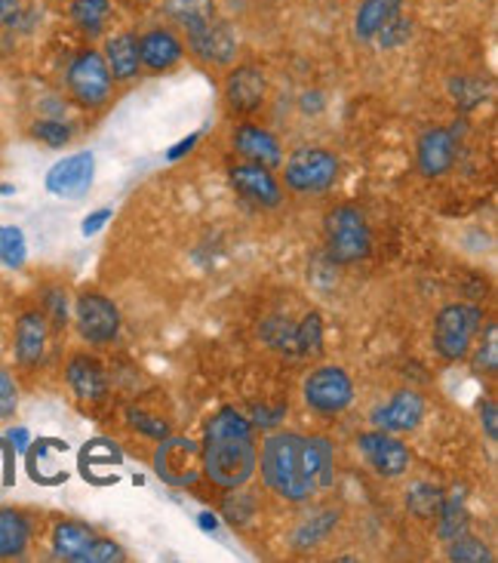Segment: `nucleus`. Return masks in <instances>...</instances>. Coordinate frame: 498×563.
<instances>
[{
    "instance_id": "f03ea898",
    "label": "nucleus",
    "mask_w": 498,
    "mask_h": 563,
    "mask_svg": "<svg viewBox=\"0 0 498 563\" xmlns=\"http://www.w3.org/2000/svg\"><path fill=\"white\" fill-rule=\"evenodd\" d=\"M262 477L265 484L284 496L289 503H308L314 496V477L308 472V459H305V438L277 431L262 443Z\"/></svg>"
},
{
    "instance_id": "dca6fc26",
    "label": "nucleus",
    "mask_w": 498,
    "mask_h": 563,
    "mask_svg": "<svg viewBox=\"0 0 498 563\" xmlns=\"http://www.w3.org/2000/svg\"><path fill=\"white\" fill-rule=\"evenodd\" d=\"M231 185L253 203H262V207H277L280 203V185L274 179L272 167H265V164H256V161L253 164H237L231 169Z\"/></svg>"
},
{
    "instance_id": "c756f323",
    "label": "nucleus",
    "mask_w": 498,
    "mask_h": 563,
    "mask_svg": "<svg viewBox=\"0 0 498 563\" xmlns=\"http://www.w3.org/2000/svg\"><path fill=\"white\" fill-rule=\"evenodd\" d=\"M335 523H339V511H323V515H318L314 520H308V523H302V527L296 530L292 545H296V549H314L320 539L330 536V530Z\"/></svg>"
},
{
    "instance_id": "393cba45",
    "label": "nucleus",
    "mask_w": 498,
    "mask_h": 563,
    "mask_svg": "<svg viewBox=\"0 0 498 563\" xmlns=\"http://www.w3.org/2000/svg\"><path fill=\"white\" fill-rule=\"evenodd\" d=\"M164 15L185 31L200 29L215 19V0H164Z\"/></svg>"
},
{
    "instance_id": "37998d69",
    "label": "nucleus",
    "mask_w": 498,
    "mask_h": 563,
    "mask_svg": "<svg viewBox=\"0 0 498 563\" xmlns=\"http://www.w3.org/2000/svg\"><path fill=\"white\" fill-rule=\"evenodd\" d=\"M49 311L56 314V320H65L68 318V299L62 296V292H49Z\"/></svg>"
},
{
    "instance_id": "9d476101",
    "label": "nucleus",
    "mask_w": 498,
    "mask_h": 563,
    "mask_svg": "<svg viewBox=\"0 0 498 563\" xmlns=\"http://www.w3.org/2000/svg\"><path fill=\"white\" fill-rule=\"evenodd\" d=\"M185 34H188L191 53L207 65H231L237 59V31L231 29L228 22H222L219 15L203 22L200 29L185 31Z\"/></svg>"
},
{
    "instance_id": "4468645a",
    "label": "nucleus",
    "mask_w": 498,
    "mask_h": 563,
    "mask_svg": "<svg viewBox=\"0 0 498 563\" xmlns=\"http://www.w3.org/2000/svg\"><path fill=\"white\" fill-rule=\"evenodd\" d=\"M424 416V397L412 388H403L388 400L381 404L376 412H373V426L378 431H391V434H403V431H416Z\"/></svg>"
},
{
    "instance_id": "e433bc0d",
    "label": "nucleus",
    "mask_w": 498,
    "mask_h": 563,
    "mask_svg": "<svg viewBox=\"0 0 498 563\" xmlns=\"http://www.w3.org/2000/svg\"><path fill=\"white\" fill-rule=\"evenodd\" d=\"M477 366L486 369V373H496L498 366V333H496V323H489V330H486V342L477 349Z\"/></svg>"
},
{
    "instance_id": "c85d7f7f",
    "label": "nucleus",
    "mask_w": 498,
    "mask_h": 563,
    "mask_svg": "<svg viewBox=\"0 0 498 563\" xmlns=\"http://www.w3.org/2000/svg\"><path fill=\"white\" fill-rule=\"evenodd\" d=\"M29 260V244L25 234L15 225H0V262L10 268H22Z\"/></svg>"
},
{
    "instance_id": "20e7f679",
    "label": "nucleus",
    "mask_w": 498,
    "mask_h": 563,
    "mask_svg": "<svg viewBox=\"0 0 498 563\" xmlns=\"http://www.w3.org/2000/svg\"><path fill=\"white\" fill-rule=\"evenodd\" d=\"M484 323L480 308L468 302H453L440 308L438 320H434V349L443 361H462L471 351V342Z\"/></svg>"
},
{
    "instance_id": "ea45409f",
    "label": "nucleus",
    "mask_w": 498,
    "mask_h": 563,
    "mask_svg": "<svg viewBox=\"0 0 498 563\" xmlns=\"http://www.w3.org/2000/svg\"><path fill=\"white\" fill-rule=\"evenodd\" d=\"M480 422H484L489 441H496L498 438V410L493 400H484V404H480Z\"/></svg>"
},
{
    "instance_id": "7ed1b4c3",
    "label": "nucleus",
    "mask_w": 498,
    "mask_h": 563,
    "mask_svg": "<svg viewBox=\"0 0 498 563\" xmlns=\"http://www.w3.org/2000/svg\"><path fill=\"white\" fill-rule=\"evenodd\" d=\"M373 234L366 225V216L357 207H339L327 216V253L339 265L369 260Z\"/></svg>"
},
{
    "instance_id": "1a4fd4ad",
    "label": "nucleus",
    "mask_w": 498,
    "mask_h": 563,
    "mask_svg": "<svg viewBox=\"0 0 498 563\" xmlns=\"http://www.w3.org/2000/svg\"><path fill=\"white\" fill-rule=\"evenodd\" d=\"M77 330L90 345H106L121 333V311L102 292H84L75 305Z\"/></svg>"
},
{
    "instance_id": "9b49d317",
    "label": "nucleus",
    "mask_w": 498,
    "mask_h": 563,
    "mask_svg": "<svg viewBox=\"0 0 498 563\" xmlns=\"http://www.w3.org/2000/svg\"><path fill=\"white\" fill-rule=\"evenodd\" d=\"M92 176H96V157H92V152H77L59 161L56 167H49V173H46V191L56 195V198L77 200L90 191Z\"/></svg>"
},
{
    "instance_id": "0eeeda50",
    "label": "nucleus",
    "mask_w": 498,
    "mask_h": 563,
    "mask_svg": "<svg viewBox=\"0 0 498 563\" xmlns=\"http://www.w3.org/2000/svg\"><path fill=\"white\" fill-rule=\"evenodd\" d=\"M339 157L327 148H296L287 157V185L302 195H323L335 185Z\"/></svg>"
},
{
    "instance_id": "72a5a7b5",
    "label": "nucleus",
    "mask_w": 498,
    "mask_h": 563,
    "mask_svg": "<svg viewBox=\"0 0 498 563\" xmlns=\"http://www.w3.org/2000/svg\"><path fill=\"white\" fill-rule=\"evenodd\" d=\"M409 37H412V22H409L407 13H397L385 29L378 31L373 44H378L381 49H397V46L407 44Z\"/></svg>"
},
{
    "instance_id": "f3484780",
    "label": "nucleus",
    "mask_w": 498,
    "mask_h": 563,
    "mask_svg": "<svg viewBox=\"0 0 498 563\" xmlns=\"http://www.w3.org/2000/svg\"><path fill=\"white\" fill-rule=\"evenodd\" d=\"M419 169L428 179H438L443 173H450L455 164V136L450 130H428L419 139V152H416Z\"/></svg>"
},
{
    "instance_id": "473e14b6",
    "label": "nucleus",
    "mask_w": 498,
    "mask_h": 563,
    "mask_svg": "<svg viewBox=\"0 0 498 563\" xmlns=\"http://www.w3.org/2000/svg\"><path fill=\"white\" fill-rule=\"evenodd\" d=\"M323 349V320L320 314H305L296 327V351L299 354H318Z\"/></svg>"
},
{
    "instance_id": "39448f33",
    "label": "nucleus",
    "mask_w": 498,
    "mask_h": 563,
    "mask_svg": "<svg viewBox=\"0 0 498 563\" xmlns=\"http://www.w3.org/2000/svg\"><path fill=\"white\" fill-rule=\"evenodd\" d=\"M53 551L56 558L71 563H118L123 561V551L118 542L96 536L84 523L65 520L53 530Z\"/></svg>"
},
{
    "instance_id": "c03bdc74",
    "label": "nucleus",
    "mask_w": 498,
    "mask_h": 563,
    "mask_svg": "<svg viewBox=\"0 0 498 563\" xmlns=\"http://www.w3.org/2000/svg\"><path fill=\"white\" fill-rule=\"evenodd\" d=\"M7 441H10L13 450L25 453V446H29V431H25V428H13V431H7Z\"/></svg>"
},
{
    "instance_id": "c9c22d12",
    "label": "nucleus",
    "mask_w": 498,
    "mask_h": 563,
    "mask_svg": "<svg viewBox=\"0 0 498 563\" xmlns=\"http://www.w3.org/2000/svg\"><path fill=\"white\" fill-rule=\"evenodd\" d=\"M31 133H34V139H41L44 145H49V148H62L71 139V126L62 121H37Z\"/></svg>"
},
{
    "instance_id": "f704fd0d",
    "label": "nucleus",
    "mask_w": 498,
    "mask_h": 563,
    "mask_svg": "<svg viewBox=\"0 0 498 563\" xmlns=\"http://www.w3.org/2000/svg\"><path fill=\"white\" fill-rule=\"evenodd\" d=\"M126 422H130V428H136L139 434L154 438V441H164V438H169V426H166L164 419L152 416V412L130 407V410H126Z\"/></svg>"
},
{
    "instance_id": "bb28decb",
    "label": "nucleus",
    "mask_w": 498,
    "mask_h": 563,
    "mask_svg": "<svg viewBox=\"0 0 498 563\" xmlns=\"http://www.w3.org/2000/svg\"><path fill=\"white\" fill-rule=\"evenodd\" d=\"M438 518H440L438 533L443 542H450V539H455V536H462L465 530H468V508H465V499H462V493H458V489H455L450 499L443 496Z\"/></svg>"
},
{
    "instance_id": "a878e982",
    "label": "nucleus",
    "mask_w": 498,
    "mask_h": 563,
    "mask_svg": "<svg viewBox=\"0 0 498 563\" xmlns=\"http://www.w3.org/2000/svg\"><path fill=\"white\" fill-rule=\"evenodd\" d=\"M71 22L84 34L99 37L106 31L108 19H111V0H71Z\"/></svg>"
},
{
    "instance_id": "b1692460",
    "label": "nucleus",
    "mask_w": 498,
    "mask_h": 563,
    "mask_svg": "<svg viewBox=\"0 0 498 563\" xmlns=\"http://www.w3.org/2000/svg\"><path fill=\"white\" fill-rule=\"evenodd\" d=\"M31 542V520L15 508H0V561L22 558Z\"/></svg>"
},
{
    "instance_id": "a18cd8bd",
    "label": "nucleus",
    "mask_w": 498,
    "mask_h": 563,
    "mask_svg": "<svg viewBox=\"0 0 498 563\" xmlns=\"http://www.w3.org/2000/svg\"><path fill=\"white\" fill-rule=\"evenodd\" d=\"M197 523L203 527V533H219V518L212 511H200L197 515Z\"/></svg>"
},
{
    "instance_id": "a19ab883",
    "label": "nucleus",
    "mask_w": 498,
    "mask_h": 563,
    "mask_svg": "<svg viewBox=\"0 0 498 563\" xmlns=\"http://www.w3.org/2000/svg\"><path fill=\"white\" fill-rule=\"evenodd\" d=\"M197 142H200V133H191V136H188V139H181L179 145H173V148L166 152V161H181L185 154L195 152Z\"/></svg>"
},
{
    "instance_id": "2f4dec72",
    "label": "nucleus",
    "mask_w": 498,
    "mask_h": 563,
    "mask_svg": "<svg viewBox=\"0 0 498 563\" xmlns=\"http://www.w3.org/2000/svg\"><path fill=\"white\" fill-rule=\"evenodd\" d=\"M450 561L455 563H489L493 561V551L486 549L480 539L474 536H455L450 539Z\"/></svg>"
},
{
    "instance_id": "5701e85b",
    "label": "nucleus",
    "mask_w": 498,
    "mask_h": 563,
    "mask_svg": "<svg viewBox=\"0 0 498 563\" xmlns=\"http://www.w3.org/2000/svg\"><path fill=\"white\" fill-rule=\"evenodd\" d=\"M106 65L114 80H130V77L139 75L142 62H139V37L130 34V31H121V34H111L106 41Z\"/></svg>"
},
{
    "instance_id": "f8f14e48",
    "label": "nucleus",
    "mask_w": 498,
    "mask_h": 563,
    "mask_svg": "<svg viewBox=\"0 0 498 563\" xmlns=\"http://www.w3.org/2000/svg\"><path fill=\"white\" fill-rule=\"evenodd\" d=\"M357 446H361L363 459L381 477H400L409 468V446L400 438H394L391 431H378L376 428V431L363 434Z\"/></svg>"
},
{
    "instance_id": "2eb2a0df",
    "label": "nucleus",
    "mask_w": 498,
    "mask_h": 563,
    "mask_svg": "<svg viewBox=\"0 0 498 563\" xmlns=\"http://www.w3.org/2000/svg\"><path fill=\"white\" fill-rule=\"evenodd\" d=\"M268 96V80L253 65H241L225 80V102L237 114H253Z\"/></svg>"
},
{
    "instance_id": "6e6552de",
    "label": "nucleus",
    "mask_w": 498,
    "mask_h": 563,
    "mask_svg": "<svg viewBox=\"0 0 498 563\" xmlns=\"http://www.w3.org/2000/svg\"><path fill=\"white\" fill-rule=\"evenodd\" d=\"M305 400L311 410L323 416H335L351 407L354 400V382L342 366H320L305 379Z\"/></svg>"
},
{
    "instance_id": "ddd939ff",
    "label": "nucleus",
    "mask_w": 498,
    "mask_h": 563,
    "mask_svg": "<svg viewBox=\"0 0 498 563\" xmlns=\"http://www.w3.org/2000/svg\"><path fill=\"white\" fill-rule=\"evenodd\" d=\"M197 462H200V453H197L195 443L179 441V438H164L157 456H154V468L166 484L185 487V484H195L197 474H200Z\"/></svg>"
},
{
    "instance_id": "aec40b11",
    "label": "nucleus",
    "mask_w": 498,
    "mask_h": 563,
    "mask_svg": "<svg viewBox=\"0 0 498 563\" xmlns=\"http://www.w3.org/2000/svg\"><path fill=\"white\" fill-rule=\"evenodd\" d=\"M46 335H49V327L44 314L25 311L15 320V361L25 366L41 364L46 354Z\"/></svg>"
},
{
    "instance_id": "a211bd4d",
    "label": "nucleus",
    "mask_w": 498,
    "mask_h": 563,
    "mask_svg": "<svg viewBox=\"0 0 498 563\" xmlns=\"http://www.w3.org/2000/svg\"><path fill=\"white\" fill-rule=\"evenodd\" d=\"M181 53H185V46H181V41L173 31L154 29L139 37V62L145 68H152V71H169V68H176L181 62Z\"/></svg>"
},
{
    "instance_id": "4be33fe9",
    "label": "nucleus",
    "mask_w": 498,
    "mask_h": 563,
    "mask_svg": "<svg viewBox=\"0 0 498 563\" xmlns=\"http://www.w3.org/2000/svg\"><path fill=\"white\" fill-rule=\"evenodd\" d=\"M397 13H403V0H361V7L354 13V34H357V41L373 44L378 31L385 29Z\"/></svg>"
},
{
    "instance_id": "cd10ccee",
    "label": "nucleus",
    "mask_w": 498,
    "mask_h": 563,
    "mask_svg": "<svg viewBox=\"0 0 498 563\" xmlns=\"http://www.w3.org/2000/svg\"><path fill=\"white\" fill-rule=\"evenodd\" d=\"M305 459H308V472L314 477L318 487L332 484V443L327 438H305Z\"/></svg>"
},
{
    "instance_id": "58836bf2",
    "label": "nucleus",
    "mask_w": 498,
    "mask_h": 563,
    "mask_svg": "<svg viewBox=\"0 0 498 563\" xmlns=\"http://www.w3.org/2000/svg\"><path fill=\"white\" fill-rule=\"evenodd\" d=\"M111 216H114V210H111V207H99L96 213L87 216V219H84V225H80L84 238H92V234H99V231L106 229L108 222H111Z\"/></svg>"
},
{
    "instance_id": "4c0bfd02",
    "label": "nucleus",
    "mask_w": 498,
    "mask_h": 563,
    "mask_svg": "<svg viewBox=\"0 0 498 563\" xmlns=\"http://www.w3.org/2000/svg\"><path fill=\"white\" fill-rule=\"evenodd\" d=\"M19 407V391H15L13 376L0 366V419H10Z\"/></svg>"
},
{
    "instance_id": "7c9ffc66",
    "label": "nucleus",
    "mask_w": 498,
    "mask_h": 563,
    "mask_svg": "<svg viewBox=\"0 0 498 563\" xmlns=\"http://www.w3.org/2000/svg\"><path fill=\"white\" fill-rule=\"evenodd\" d=\"M440 503H443V493H440L434 484H412L407 493V508L419 518H434L440 511Z\"/></svg>"
},
{
    "instance_id": "6ab92c4d",
    "label": "nucleus",
    "mask_w": 498,
    "mask_h": 563,
    "mask_svg": "<svg viewBox=\"0 0 498 563\" xmlns=\"http://www.w3.org/2000/svg\"><path fill=\"white\" fill-rule=\"evenodd\" d=\"M234 148L243 157L256 161V164H265V167H280L284 164V148L277 136H272L268 130L262 126H253V123H243L234 130Z\"/></svg>"
},
{
    "instance_id": "79ce46f5",
    "label": "nucleus",
    "mask_w": 498,
    "mask_h": 563,
    "mask_svg": "<svg viewBox=\"0 0 498 563\" xmlns=\"http://www.w3.org/2000/svg\"><path fill=\"white\" fill-rule=\"evenodd\" d=\"M22 13V0H0V25H13Z\"/></svg>"
},
{
    "instance_id": "412c9836",
    "label": "nucleus",
    "mask_w": 498,
    "mask_h": 563,
    "mask_svg": "<svg viewBox=\"0 0 498 563\" xmlns=\"http://www.w3.org/2000/svg\"><path fill=\"white\" fill-rule=\"evenodd\" d=\"M65 376H68V385H71V391H75L80 400H102L108 391V376L106 369L99 366V361H92L90 354H75L71 361H68V369H65Z\"/></svg>"
},
{
    "instance_id": "f257e3e1",
    "label": "nucleus",
    "mask_w": 498,
    "mask_h": 563,
    "mask_svg": "<svg viewBox=\"0 0 498 563\" xmlns=\"http://www.w3.org/2000/svg\"><path fill=\"white\" fill-rule=\"evenodd\" d=\"M256 426L234 407L219 410L207 426L200 446V468L215 487L241 489L256 472Z\"/></svg>"
},
{
    "instance_id": "423d86ee",
    "label": "nucleus",
    "mask_w": 498,
    "mask_h": 563,
    "mask_svg": "<svg viewBox=\"0 0 498 563\" xmlns=\"http://www.w3.org/2000/svg\"><path fill=\"white\" fill-rule=\"evenodd\" d=\"M65 84H68V92L75 96L80 106L99 108L108 102L114 77L108 71L106 56H102V53L84 49V53H77L75 59H71V65H68Z\"/></svg>"
}]
</instances>
